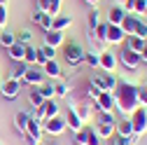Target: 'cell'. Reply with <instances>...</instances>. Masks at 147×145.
<instances>
[{
  "label": "cell",
  "mask_w": 147,
  "mask_h": 145,
  "mask_svg": "<svg viewBox=\"0 0 147 145\" xmlns=\"http://www.w3.org/2000/svg\"><path fill=\"white\" fill-rule=\"evenodd\" d=\"M100 21H103V19H100V12H98V9H91V12H89V30H94Z\"/></svg>",
  "instance_id": "obj_35"
},
{
  "label": "cell",
  "mask_w": 147,
  "mask_h": 145,
  "mask_svg": "<svg viewBox=\"0 0 147 145\" xmlns=\"http://www.w3.org/2000/svg\"><path fill=\"white\" fill-rule=\"evenodd\" d=\"M117 59H119V63H121L124 68H128V70H138V66L142 63V61H140V54L126 49V47H121V51H119Z\"/></svg>",
  "instance_id": "obj_9"
},
{
  "label": "cell",
  "mask_w": 147,
  "mask_h": 145,
  "mask_svg": "<svg viewBox=\"0 0 147 145\" xmlns=\"http://www.w3.org/2000/svg\"><path fill=\"white\" fill-rule=\"evenodd\" d=\"M138 103H140V108H147V84L140 87V91H138Z\"/></svg>",
  "instance_id": "obj_39"
},
{
  "label": "cell",
  "mask_w": 147,
  "mask_h": 145,
  "mask_svg": "<svg viewBox=\"0 0 147 145\" xmlns=\"http://www.w3.org/2000/svg\"><path fill=\"white\" fill-rule=\"evenodd\" d=\"M89 82H94L96 87H100V91H112L115 84H117V75L115 72H105V70H98L94 77H91Z\"/></svg>",
  "instance_id": "obj_5"
},
{
  "label": "cell",
  "mask_w": 147,
  "mask_h": 145,
  "mask_svg": "<svg viewBox=\"0 0 147 145\" xmlns=\"http://www.w3.org/2000/svg\"><path fill=\"white\" fill-rule=\"evenodd\" d=\"M0 87H3V75H0Z\"/></svg>",
  "instance_id": "obj_47"
},
{
  "label": "cell",
  "mask_w": 147,
  "mask_h": 145,
  "mask_svg": "<svg viewBox=\"0 0 147 145\" xmlns=\"http://www.w3.org/2000/svg\"><path fill=\"white\" fill-rule=\"evenodd\" d=\"M131 126H133V143H138L147 133V108H136L131 115Z\"/></svg>",
  "instance_id": "obj_4"
},
{
  "label": "cell",
  "mask_w": 147,
  "mask_h": 145,
  "mask_svg": "<svg viewBox=\"0 0 147 145\" xmlns=\"http://www.w3.org/2000/svg\"><path fill=\"white\" fill-rule=\"evenodd\" d=\"M72 26V16H68V14H59V16H54L51 19V30H68Z\"/></svg>",
  "instance_id": "obj_23"
},
{
  "label": "cell",
  "mask_w": 147,
  "mask_h": 145,
  "mask_svg": "<svg viewBox=\"0 0 147 145\" xmlns=\"http://www.w3.org/2000/svg\"><path fill=\"white\" fill-rule=\"evenodd\" d=\"M54 91H56V96L65 98V96H68V91H70V87H68L65 82H56V84H54Z\"/></svg>",
  "instance_id": "obj_36"
},
{
  "label": "cell",
  "mask_w": 147,
  "mask_h": 145,
  "mask_svg": "<svg viewBox=\"0 0 147 145\" xmlns=\"http://www.w3.org/2000/svg\"><path fill=\"white\" fill-rule=\"evenodd\" d=\"M84 3L91 7V9H98V5H100V0H84Z\"/></svg>",
  "instance_id": "obj_43"
},
{
  "label": "cell",
  "mask_w": 147,
  "mask_h": 145,
  "mask_svg": "<svg viewBox=\"0 0 147 145\" xmlns=\"http://www.w3.org/2000/svg\"><path fill=\"white\" fill-rule=\"evenodd\" d=\"M126 33L121 30V26H107V45H124Z\"/></svg>",
  "instance_id": "obj_16"
},
{
  "label": "cell",
  "mask_w": 147,
  "mask_h": 145,
  "mask_svg": "<svg viewBox=\"0 0 147 145\" xmlns=\"http://www.w3.org/2000/svg\"><path fill=\"white\" fill-rule=\"evenodd\" d=\"M28 98H30V105H33V108H40V105L45 103V98H42V94H40V89H38V87H33V89H30Z\"/></svg>",
  "instance_id": "obj_33"
},
{
  "label": "cell",
  "mask_w": 147,
  "mask_h": 145,
  "mask_svg": "<svg viewBox=\"0 0 147 145\" xmlns=\"http://www.w3.org/2000/svg\"><path fill=\"white\" fill-rule=\"evenodd\" d=\"M124 16H126V9L121 7V5H112L110 7V12H107V24H112V26H119L121 21H124Z\"/></svg>",
  "instance_id": "obj_19"
},
{
  "label": "cell",
  "mask_w": 147,
  "mask_h": 145,
  "mask_svg": "<svg viewBox=\"0 0 147 145\" xmlns=\"http://www.w3.org/2000/svg\"><path fill=\"white\" fill-rule=\"evenodd\" d=\"M72 145H82V143H77V140H75V143H72Z\"/></svg>",
  "instance_id": "obj_48"
},
{
  "label": "cell",
  "mask_w": 147,
  "mask_h": 145,
  "mask_svg": "<svg viewBox=\"0 0 147 145\" xmlns=\"http://www.w3.org/2000/svg\"><path fill=\"white\" fill-rule=\"evenodd\" d=\"M42 42L49 45V47H54V49H59L65 42V33L63 30H45V40Z\"/></svg>",
  "instance_id": "obj_14"
},
{
  "label": "cell",
  "mask_w": 147,
  "mask_h": 145,
  "mask_svg": "<svg viewBox=\"0 0 147 145\" xmlns=\"http://www.w3.org/2000/svg\"><path fill=\"white\" fill-rule=\"evenodd\" d=\"M30 117H33V112H28V110H19L14 115V126H16V131H19L21 136L26 133V126H28Z\"/></svg>",
  "instance_id": "obj_21"
},
{
  "label": "cell",
  "mask_w": 147,
  "mask_h": 145,
  "mask_svg": "<svg viewBox=\"0 0 147 145\" xmlns=\"http://www.w3.org/2000/svg\"><path fill=\"white\" fill-rule=\"evenodd\" d=\"M110 145H112V143H110Z\"/></svg>",
  "instance_id": "obj_50"
},
{
  "label": "cell",
  "mask_w": 147,
  "mask_h": 145,
  "mask_svg": "<svg viewBox=\"0 0 147 145\" xmlns=\"http://www.w3.org/2000/svg\"><path fill=\"white\" fill-rule=\"evenodd\" d=\"M126 12H133L138 16H145L147 14V0H126V3L121 5Z\"/></svg>",
  "instance_id": "obj_18"
},
{
  "label": "cell",
  "mask_w": 147,
  "mask_h": 145,
  "mask_svg": "<svg viewBox=\"0 0 147 145\" xmlns=\"http://www.w3.org/2000/svg\"><path fill=\"white\" fill-rule=\"evenodd\" d=\"M140 21H142V16H138V14H133V12H126V16H124V21H121L119 26H121V30H124L126 35H133Z\"/></svg>",
  "instance_id": "obj_13"
},
{
  "label": "cell",
  "mask_w": 147,
  "mask_h": 145,
  "mask_svg": "<svg viewBox=\"0 0 147 145\" xmlns=\"http://www.w3.org/2000/svg\"><path fill=\"white\" fill-rule=\"evenodd\" d=\"M24 49H26V45H21V42H14L7 51H9V59L14 61V63H19V61H24Z\"/></svg>",
  "instance_id": "obj_26"
},
{
  "label": "cell",
  "mask_w": 147,
  "mask_h": 145,
  "mask_svg": "<svg viewBox=\"0 0 147 145\" xmlns=\"http://www.w3.org/2000/svg\"><path fill=\"white\" fill-rule=\"evenodd\" d=\"M0 94H3V98H5V101H14V98H19V94H21V82H19V80H14V77L3 80Z\"/></svg>",
  "instance_id": "obj_6"
},
{
  "label": "cell",
  "mask_w": 147,
  "mask_h": 145,
  "mask_svg": "<svg viewBox=\"0 0 147 145\" xmlns=\"http://www.w3.org/2000/svg\"><path fill=\"white\" fill-rule=\"evenodd\" d=\"M7 5V0H0V7H5Z\"/></svg>",
  "instance_id": "obj_46"
},
{
  "label": "cell",
  "mask_w": 147,
  "mask_h": 145,
  "mask_svg": "<svg viewBox=\"0 0 147 145\" xmlns=\"http://www.w3.org/2000/svg\"><path fill=\"white\" fill-rule=\"evenodd\" d=\"M126 3V0H115V5H124Z\"/></svg>",
  "instance_id": "obj_45"
},
{
  "label": "cell",
  "mask_w": 147,
  "mask_h": 145,
  "mask_svg": "<svg viewBox=\"0 0 147 145\" xmlns=\"http://www.w3.org/2000/svg\"><path fill=\"white\" fill-rule=\"evenodd\" d=\"M75 110H77V115L82 117V122H89V119H91V112H96V108H94V105H91L89 101H84V103H82L80 108L75 105Z\"/></svg>",
  "instance_id": "obj_27"
},
{
  "label": "cell",
  "mask_w": 147,
  "mask_h": 145,
  "mask_svg": "<svg viewBox=\"0 0 147 145\" xmlns=\"http://www.w3.org/2000/svg\"><path fill=\"white\" fill-rule=\"evenodd\" d=\"M7 16H9V12H7V5L5 7H0V26H7Z\"/></svg>",
  "instance_id": "obj_42"
},
{
  "label": "cell",
  "mask_w": 147,
  "mask_h": 145,
  "mask_svg": "<svg viewBox=\"0 0 147 145\" xmlns=\"http://www.w3.org/2000/svg\"><path fill=\"white\" fill-rule=\"evenodd\" d=\"M3 30H5V28H3V26H0V33H3Z\"/></svg>",
  "instance_id": "obj_49"
},
{
  "label": "cell",
  "mask_w": 147,
  "mask_h": 145,
  "mask_svg": "<svg viewBox=\"0 0 147 145\" xmlns=\"http://www.w3.org/2000/svg\"><path fill=\"white\" fill-rule=\"evenodd\" d=\"M63 115H65V124H68V129H70V131H80L82 126H84L82 117L77 115V110H75V105H72V103L68 105V110H65Z\"/></svg>",
  "instance_id": "obj_12"
},
{
  "label": "cell",
  "mask_w": 147,
  "mask_h": 145,
  "mask_svg": "<svg viewBox=\"0 0 147 145\" xmlns=\"http://www.w3.org/2000/svg\"><path fill=\"white\" fill-rule=\"evenodd\" d=\"M42 72H45V77H51V80H59V77H63V70H61V63H59L56 59H51V61H47V63L42 66Z\"/></svg>",
  "instance_id": "obj_17"
},
{
  "label": "cell",
  "mask_w": 147,
  "mask_h": 145,
  "mask_svg": "<svg viewBox=\"0 0 147 145\" xmlns=\"http://www.w3.org/2000/svg\"><path fill=\"white\" fill-rule=\"evenodd\" d=\"M124 47H126V49H131V51H136V54H140V51H142V47H145V40H142V38H138V35H126Z\"/></svg>",
  "instance_id": "obj_24"
},
{
  "label": "cell",
  "mask_w": 147,
  "mask_h": 145,
  "mask_svg": "<svg viewBox=\"0 0 147 145\" xmlns=\"http://www.w3.org/2000/svg\"><path fill=\"white\" fill-rule=\"evenodd\" d=\"M26 70H28V63H24V61H19V63H14V68H12V75L9 77H14V80H24V75H26Z\"/></svg>",
  "instance_id": "obj_31"
},
{
  "label": "cell",
  "mask_w": 147,
  "mask_h": 145,
  "mask_svg": "<svg viewBox=\"0 0 147 145\" xmlns=\"http://www.w3.org/2000/svg\"><path fill=\"white\" fill-rule=\"evenodd\" d=\"M94 131L98 133L100 140H110V138L115 136V124H96V126H94Z\"/></svg>",
  "instance_id": "obj_25"
},
{
  "label": "cell",
  "mask_w": 147,
  "mask_h": 145,
  "mask_svg": "<svg viewBox=\"0 0 147 145\" xmlns=\"http://www.w3.org/2000/svg\"><path fill=\"white\" fill-rule=\"evenodd\" d=\"M68 131V124H65V115L63 112H59V115H54V117H49V119H45L42 122V133H47V136H63Z\"/></svg>",
  "instance_id": "obj_3"
},
{
  "label": "cell",
  "mask_w": 147,
  "mask_h": 145,
  "mask_svg": "<svg viewBox=\"0 0 147 145\" xmlns=\"http://www.w3.org/2000/svg\"><path fill=\"white\" fill-rule=\"evenodd\" d=\"M61 56L65 61V66L70 68H77L84 63V56H86V49L80 45V40H65L61 45Z\"/></svg>",
  "instance_id": "obj_2"
},
{
  "label": "cell",
  "mask_w": 147,
  "mask_h": 145,
  "mask_svg": "<svg viewBox=\"0 0 147 145\" xmlns=\"http://www.w3.org/2000/svg\"><path fill=\"white\" fill-rule=\"evenodd\" d=\"M115 133L124 136V138H133V126H131V117H119L115 122Z\"/></svg>",
  "instance_id": "obj_15"
},
{
  "label": "cell",
  "mask_w": 147,
  "mask_h": 145,
  "mask_svg": "<svg viewBox=\"0 0 147 145\" xmlns=\"http://www.w3.org/2000/svg\"><path fill=\"white\" fill-rule=\"evenodd\" d=\"M26 140H28V145H42V124L38 122V119H33L30 117V122H28V126H26Z\"/></svg>",
  "instance_id": "obj_7"
},
{
  "label": "cell",
  "mask_w": 147,
  "mask_h": 145,
  "mask_svg": "<svg viewBox=\"0 0 147 145\" xmlns=\"http://www.w3.org/2000/svg\"><path fill=\"white\" fill-rule=\"evenodd\" d=\"M138 91H140V84L138 82H128L124 77H117V84L112 89V96H115V110L119 112V117H131L136 112V108H140Z\"/></svg>",
  "instance_id": "obj_1"
},
{
  "label": "cell",
  "mask_w": 147,
  "mask_h": 145,
  "mask_svg": "<svg viewBox=\"0 0 147 145\" xmlns=\"http://www.w3.org/2000/svg\"><path fill=\"white\" fill-rule=\"evenodd\" d=\"M14 35H16V42H21V45H30V40H33L30 28H21L19 33H14Z\"/></svg>",
  "instance_id": "obj_34"
},
{
  "label": "cell",
  "mask_w": 147,
  "mask_h": 145,
  "mask_svg": "<svg viewBox=\"0 0 147 145\" xmlns=\"http://www.w3.org/2000/svg\"><path fill=\"white\" fill-rule=\"evenodd\" d=\"M94 108H96V112H112L115 110V96L112 91H100L94 101Z\"/></svg>",
  "instance_id": "obj_10"
},
{
  "label": "cell",
  "mask_w": 147,
  "mask_h": 145,
  "mask_svg": "<svg viewBox=\"0 0 147 145\" xmlns=\"http://www.w3.org/2000/svg\"><path fill=\"white\" fill-rule=\"evenodd\" d=\"M14 42H16V35L12 30H3V33H0V47H3V49H9Z\"/></svg>",
  "instance_id": "obj_29"
},
{
  "label": "cell",
  "mask_w": 147,
  "mask_h": 145,
  "mask_svg": "<svg viewBox=\"0 0 147 145\" xmlns=\"http://www.w3.org/2000/svg\"><path fill=\"white\" fill-rule=\"evenodd\" d=\"M84 63H89L91 68H96V70H98V54H96V51H86Z\"/></svg>",
  "instance_id": "obj_37"
},
{
  "label": "cell",
  "mask_w": 147,
  "mask_h": 145,
  "mask_svg": "<svg viewBox=\"0 0 147 145\" xmlns=\"http://www.w3.org/2000/svg\"><path fill=\"white\" fill-rule=\"evenodd\" d=\"M38 89H40V94H42V98H45V101H49V98L56 96V91H54V84H51V82H42Z\"/></svg>",
  "instance_id": "obj_32"
},
{
  "label": "cell",
  "mask_w": 147,
  "mask_h": 145,
  "mask_svg": "<svg viewBox=\"0 0 147 145\" xmlns=\"http://www.w3.org/2000/svg\"><path fill=\"white\" fill-rule=\"evenodd\" d=\"M115 115L112 112H98V124H115Z\"/></svg>",
  "instance_id": "obj_38"
},
{
  "label": "cell",
  "mask_w": 147,
  "mask_h": 145,
  "mask_svg": "<svg viewBox=\"0 0 147 145\" xmlns=\"http://www.w3.org/2000/svg\"><path fill=\"white\" fill-rule=\"evenodd\" d=\"M117 63H119L117 54L107 51V49H103V51L98 54V70H105V72H117Z\"/></svg>",
  "instance_id": "obj_8"
},
{
  "label": "cell",
  "mask_w": 147,
  "mask_h": 145,
  "mask_svg": "<svg viewBox=\"0 0 147 145\" xmlns=\"http://www.w3.org/2000/svg\"><path fill=\"white\" fill-rule=\"evenodd\" d=\"M86 145H103V140L98 138V133L94 129H89V138H86Z\"/></svg>",
  "instance_id": "obj_40"
},
{
  "label": "cell",
  "mask_w": 147,
  "mask_h": 145,
  "mask_svg": "<svg viewBox=\"0 0 147 145\" xmlns=\"http://www.w3.org/2000/svg\"><path fill=\"white\" fill-rule=\"evenodd\" d=\"M35 61H38V47H33V45H26V49H24V63L33 66Z\"/></svg>",
  "instance_id": "obj_30"
},
{
  "label": "cell",
  "mask_w": 147,
  "mask_h": 145,
  "mask_svg": "<svg viewBox=\"0 0 147 145\" xmlns=\"http://www.w3.org/2000/svg\"><path fill=\"white\" fill-rule=\"evenodd\" d=\"M140 61L147 63V40H145V47H142V51H140Z\"/></svg>",
  "instance_id": "obj_44"
},
{
  "label": "cell",
  "mask_w": 147,
  "mask_h": 145,
  "mask_svg": "<svg viewBox=\"0 0 147 145\" xmlns=\"http://www.w3.org/2000/svg\"><path fill=\"white\" fill-rule=\"evenodd\" d=\"M61 7H63V0H47V7H45V12L51 16H59L61 14Z\"/></svg>",
  "instance_id": "obj_28"
},
{
  "label": "cell",
  "mask_w": 147,
  "mask_h": 145,
  "mask_svg": "<svg viewBox=\"0 0 147 145\" xmlns=\"http://www.w3.org/2000/svg\"><path fill=\"white\" fill-rule=\"evenodd\" d=\"M54 56H56V49H54V47H49V45H45L42 42V47H38V61H35V63H38L40 68L47 63V61H51Z\"/></svg>",
  "instance_id": "obj_20"
},
{
  "label": "cell",
  "mask_w": 147,
  "mask_h": 145,
  "mask_svg": "<svg viewBox=\"0 0 147 145\" xmlns=\"http://www.w3.org/2000/svg\"><path fill=\"white\" fill-rule=\"evenodd\" d=\"M30 21H33L35 26H40L42 33H45V30H51V16H49L47 12H40V9H38V12L33 14V19H30Z\"/></svg>",
  "instance_id": "obj_22"
},
{
  "label": "cell",
  "mask_w": 147,
  "mask_h": 145,
  "mask_svg": "<svg viewBox=\"0 0 147 145\" xmlns=\"http://www.w3.org/2000/svg\"><path fill=\"white\" fill-rule=\"evenodd\" d=\"M42 82H45V72H42V68H33V66H28V70H26V75H24L21 84H30V87H40Z\"/></svg>",
  "instance_id": "obj_11"
},
{
  "label": "cell",
  "mask_w": 147,
  "mask_h": 145,
  "mask_svg": "<svg viewBox=\"0 0 147 145\" xmlns=\"http://www.w3.org/2000/svg\"><path fill=\"white\" fill-rule=\"evenodd\" d=\"M133 35H138V38H142V40H147V24H145V21H140Z\"/></svg>",
  "instance_id": "obj_41"
}]
</instances>
